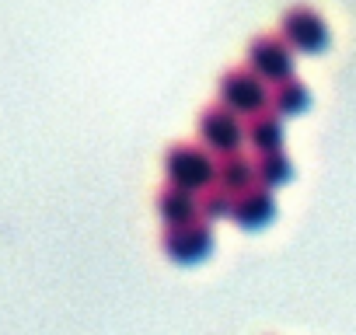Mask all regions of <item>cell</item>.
Listing matches in <instances>:
<instances>
[{"instance_id":"obj_13","label":"cell","mask_w":356,"mask_h":335,"mask_svg":"<svg viewBox=\"0 0 356 335\" xmlns=\"http://www.w3.org/2000/svg\"><path fill=\"white\" fill-rule=\"evenodd\" d=\"M231 210H234V196H231L227 189L213 186V189L200 193V220L213 224V220H224V217H231Z\"/></svg>"},{"instance_id":"obj_2","label":"cell","mask_w":356,"mask_h":335,"mask_svg":"<svg viewBox=\"0 0 356 335\" xmlns=\"http://www.w3.org/2000/svg\"><path fill=\"white\" fill-rule=\"evenodd\" d=\"M269 95H273V88L248 67L227 70L217 84V101L224 108H231L234 115H241L245 122L259 112H269Z\"/></svg>"},{"instance_id":"obj_8","label":"cell","mask_w":356,"mask_h":335,"mask_svg":"<svg viewBox=\"0 0 356 335\" xmlns=\"http://www.w3.org/2000/svg\"><path fill=\"white\" fill-rule=\"evenodd\" d=\"M157 217L164 220V231L196 224L200 220V193L178 189V186H164L157 193Z\"/></svg>"},{"instance_id":"obj_10","label":"cell","mask_w":356,"mask_h":335,"mask_svg":"<svg viewBox=\"0 0 356 335\" xmlns=\"http://www.w3.org/2000/svg\"><path fill=\"white\" fill-rule=\"evenodd\" d=\"M245 136H248V147H255L259 154H276L283 150V119L273 108L259 112L245 122Z\"/></svg>"},{"instance_id":"obj_11","label":"cell","mask_w":356,"mask_h":335,"mask_svg":"<svg viewBox=\"0 0 356 335\" xmlns=\"http://www.w3.org/2000/svg\"><path fill=\"white\" fill-rule=\"evenodd\" d=\"M311 105V91L304 81L290 77L283 84H273V95H269V108L283 119V115H300L304 108Z\"/></svg>"},{"instance_id":"obj_9","label":"cell","mask_w":356,"mask_h":335,"mask_svg":"<svg viewBox=\"0 0 356 335\" xmlns=\"http://www.w3.org/2000/svg\"><path fill=\"white\" fill-rule=\"evenodd\" d=\"M217 186L227 189L231 196L248 193L252 186H259V172H255V161H248L245 154H231L217 161Z\"/></svg>"},{"instance_id":"obj_5","label":"cell","mask_w":356,"mask_h":335,"mask_svg":"<svg viewBox=\"0 0 356 335\" xmlns=\"http://www.w3.org/2000/svg\"><path fill=\"white\" fill-rule=\"evenodd\" d=\"M245 67L255 70L269 88L283 84V81L293 77V49L286 46L283 35H259L248 46V63Z\"/></svg>"},{"instance_id":"obj_1","label":"cell","mask_w":356,"mask_h":335,"mask_svg":"<svg viewBox=\"0 0 356 335\" xmlns=\"http://www.w3.org/2000/svg\"><path fill=\"white\" fill-rule=\"evenodd\" d=\"M164 175H168V186L207 193L217 186V157L196 143H175L164 154Z\"/></svg>"},{"instance_id":"obj_7","label":"cell","mask_w":356,"mask_h":335,"mask_svg":"<svg viewBox=\"0 0 356 335\" xmlns=\"http://www.w3.org/2000/svg\"><path fill=\"white\" fill-rule=\"evenodd\" d=\"M273 217H276V196H273V189L252 186L248 193L234 196L231 220H234L241 231H262L266 224H273Z\"/></svg>"},{"instance_id":"obj_6","label":"cell","mask_w":356,"mask_h":335,"mask_svg":"<svg viewBox=\"0 0 356 335\" xmlns=\"http://www.w3.org/2000/svg\"><path fill=\"white\" fill-rule=\"evenodd\" d=\"M161 248L175 265H200L213 252V227L207 220H196V224H186V227H171V231H164Z\"/></svg>"},{"instance_id":"obj_12","label":"cell","mask_w":356,"mask_h":335,"mask_svg":"<svg viewBox=\"0 0 356 335\" xmlns=\"http://www.w3.org/2000/svg\"><path fill=\"white\" fill-rule=\"evenodd\" d=\"M255 172H259V186L280 189V186H286L293 179V164H290V157L283 150H276V154H259L255 157Z\"/></svg>"},{"instance_id":"obj_4","label":"cell","mask_w":356,"mask_h":335,"mask_svg":"<svg viewBox=\"0 0 356 335\" xmlns=\"http://www.w3.org/2000/svg\"><path fill=\"white\" fill-rule=\"evenodd\" d=\"M280 35L286 39V46L293 53H304V56H314V53H325L328 42H332V32H328V22L307 8V4H297L283 15V25H280Z\"/></svg>"},{"instance_id":"obj_3","label":"cell","mask_w":356,"mask_h":335,"mask_svg":"<svg viewBox=\"0 0 356 335\" xmlns=\"http://www.w3.org/2000/svg\"><path fill=\"white\" fill-rule=\"evenodd\" d=\"M200 140L203 147L213 154V157H231V154H241V147L248 143L245 136V119L234 115L231 108H224L220 101L203 108L200 115Z\"/></svg>"}]
</instances>
